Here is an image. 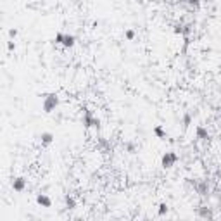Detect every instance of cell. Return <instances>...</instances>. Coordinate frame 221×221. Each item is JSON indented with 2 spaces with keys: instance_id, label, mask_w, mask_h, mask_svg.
Returning <instances> with one entry per match:
<instances>
[{
  "instance_id": "obj_1",
  "label": "cell",
  "mask_w": 221,
  "mask_h": 221,
  "mask_svg": "<svg viewBox=\"0 0 221 221\" xmlns=\"http://www.w3.org/2000/svg\"><path fill=\"white\" fill-rule=\"evenodd\" d=\"M57 104H59V99H57V95H47L43 99V111L45 113H52L54 109L57 107Z\"/></svg>"
},
{
  "instance_id": "obj_2",
  "label": "cell",
  "mask_w": 221,
  "mask_h": 221,
  "mask_svg": "<svg viewBox=\"0 0 221 221\" xmlns=\"http://www.w3.org/2000/svg\"><path fill=\"white\" fill-rule=\"evenodd\" d=\"M176 161H178V156L174 152H166L162 156V159H161V164H162V168H171Z\"/></svg>"
},
{
  "instance_id": "obj_3",
  "label": "cell",
  "mask_w": 221,
  "mask_h": 221,
  "mask_svg": "<svg viewBox=\"0 0 221 221\" xmlns=\"http://www.w3.org/2000/svg\"><path fill=\"white\" fill-rule=\"evenodd\" d=\"M12 188H14L16 192H23L24 188H26V180H24L23 176L16 178V180L12 182Z\"/></svg>"
},
{
  "instance_id": "obj_4",
  "label": "cell",
  "mask_w": 221,
  "mask_h": 221,
  "mask_svg": "<svg viewBox=\"0 0 221 221\" xmlns=\"http://www.w3.org/2000/svg\"><path fill=\"white\" fill-rule=\"evenodd\" d=\"M36 202H38L42 207H50V206H52V200L48 199L47 195H43V194H40L38 197H36Z\"/></svg>"
},
{
  "instance_id": "obj_5",
  "label": "cell",
  "mask_w": 221,
  "mask_h": 221,
  "mask_svg": "<svg viewBox=\"0 0 221 221\" xmlns=\"http://www.w3.org/2000/svg\"><path fill=\"white\" fill-rule=\"evenodd\" d=\"M85 125H87V126H97V128H99L100 121H99V119H95V117H92L90 113H87V114H85Z\"/></svg>"
},
{
  "instance_id": "obj_6",
  "label": "cell",
  "mask_w": 221,
  "mask_h": 221,
  "mask_svg": "<svg viewBox=\"0 0 221 221\" xmlns=\"http://www.w3.org/2000/svg\"><path fill=\"white\" fill-rule=\"evenodd\" d=\"M40 138H42V143H43V145H50V143L54 142V135L50 133V131H45V133H42Z\"/></svg>"
},
{
  "instance_id": "obj_7",
  "label": "cell",
  "mask_w": 221,
  "mask_h": 221,
  "mask_svg": "<svg viewBox=\"0 0 221 221\" xmlns=\"http://www.w3.org/2000/svg\"><path fill=\"white\" fill-rule=\"evenodd\" d=\"M74 42H76V38H74V35H64V40H62V45L64 47H73Z\"/></svg>"
},
{
  "instance_id": "obj_8",
  "label": "cell",
  "mask_w": 221,
  "mask_h": 221,
  "mask_svg": "<svg viewBox=\"0 0 221 221\" xmlns=\"http://www.w3.org/2000/svg\"><path fill=\"white\" fill-rule=\"evenodd\" d=\"M154 133H156L157 138H164L166 137V131H164V128H162L161 125H157L156 128H154Z\"/></svg>"
},
{
  "instance_id": "obj_9",
  "label": "cell",
  "mask_w": 221,
  "mask_h": 221,
  "mask_svg": "<svg viewBox=\"0 0 221 221\" xmlns=\"http://www.w3.org/2000/svg\"><path fill=\"white\" fill-rule=\"evenodd\" d=\"M197 137H199V138H207L209 133H207V130H206L204 126H197Z\"/></svg>"
},
{
  "instance_id": "obj_10",
  "label": "cell",
  "mask_w": 221,
  "mask_h": 221,
  "mask_svg": "<svg viewBox=\"0 0 221 221\" xmlns=\"http://www.w3.org/2000/svg\"><path fill=\"white\" fill-rule=\"evenodd\" d=\"M125 38L130 40V42L131 40H135V30H126L125 31Z\"/></svg>"
},
{
  "instance_id": "obj_11",
  "label": "cell",
  "mask_w": 221,
  "mask_h": 221,
  "mask_svg": "<svg viewBox=\"0 0 221 221\" xmlns=\"http://www.w3.org/2000/svg\"><path fill=\"white\" fill-rule=\"evenodd\" d=\"M66 204H68V207H69V209H74V207H76V202H74V199H73V197H69V195L66 197Z\"/></svg>"
},
{
  "instance_id": "obj_12",
  "label": "cell",
  "mask_w": 221,
  "mask_h": 221,
  "mask_svg": "<svg viewBox=\"0 0 221 221\" xmlns=\"http://www.w3.org/2000/svg\"><path fill=\"white\" fill-rule=\"evenodd\" d=\"M166 212H168V206H166V204H161L159 206V216H164Z\"/></svg>"
},
{
  "instance_id": "obj_13",
  "label": "cell",
  "mask_w": 221,
  "mask_h": 221,
  "mask_svg": "<svg viewBox=\"0 0 221 221\" xmlns=\"http://www.w3.org/2000/svg\"><path fill=\"white\" fill-rule=\"evenodd\" d=\"M190 123H192V116H190V114H185V116H183V125L188 126Z\"/></svg>"
},
{
  "instance_id": "obj_14",
  "label": "cell",
  "mask_w": 221,
  "mask_h": 221,
  "mask_svg": "<svg viewBox=\"0 0 221 221\" xmlns=\"http://www.w3.org/2000/svg\"><path fill=\"white\" fill-rule=\"evenodd\" d=\"M62 40H64V33H57L55 35V43H62Z\"/></svg>"
},
{
  "instance_id": "obj_15",
  "label": "cell",
  "mask_w": 221,
  "mask_h": 221,
  "mask_svg": "<svg viewBox=\"0 0 221 221\" xmlns=\"http://www.w3.org/2000/svg\"><path fill=\"white\" fill-rule=\"evenodd\" d=\"M186 2H188L190 5H199V2H200V0H186Z\"/></svg>"
},
{
  "instance_id": "obj_16",
  "label": "cell",
  "mask_w": 221,
  "mask_h": 221,
  "mask_svg": "<svg viewBox=\"0 0 221 221\" xmlns=\"http://www.w3.org/2000/svg\"><path fill=\"white\" fill-rule=\"evenodd\" d=\"M16 35H18V31H16V30H10V31H9V36H10V38H14Z\"/></svg>"
},
{
  "instance_id": "obj_17",
  "label": "cell",
  "mask_w": 221,
  "mask_h": 221,
  "mask_svg": "<svg viewBox=\"0 0 221 221\" xmlns=\"http://www.w3.org/2000/svg\"><path fill=\"white\" fill-rule=\"evenodd\" d=\"M126 147H128V150H130V152H133V150H135L133 143H126Z\"/></svg>"
},
{
  "instance_id": "obj_18",
  "label": "cell",
  "mask_w": 221,
  "mask_h": 221,
  "mask_svg": "<svg viewBox=\"0 0 221 221\" xmlns=\"http://www.w3.org/2000/svg\"><path fill=\"white\" fill-rule=\"evenodd\" d=\"M7 47H9V50H14V42H9V45H7Z\"/></svg>"
}]
</instances>
